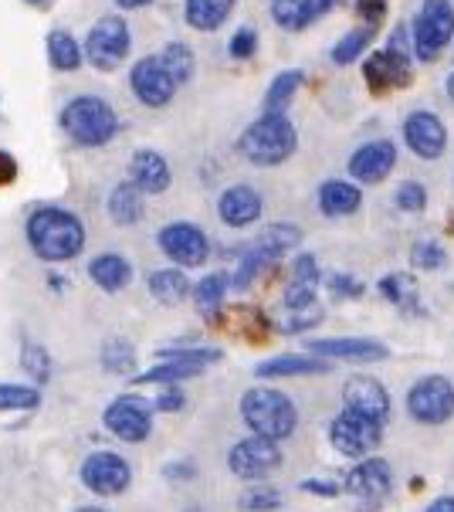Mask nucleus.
<instances>
[{
    "label": "nucleus",
    "mask_w": 454,
    "mask_h": 512,
    "mask_svg": "<svg viewBox=\"0 0 454 512\" xmlns=\"http://www.w3.org/2000/svg\"><path fill=\"white\" fill-rule=\"evenodd\" d=\"M299 241H302L299 224H288V221L268 224V228L241 251L238 268H234V275H231V285L238 292H248L251 285H255L261 275L268 272V268L278 265V258H285L288 251L299 248Z\"/></svg>",
    "instance_id": "4"
},
{
    "label": "nucleus",
    "mask_w": 454,
    "mask_h": 512,
    "mask_svg": "<svg viewBox=\"0 0 454 512\" xmlns=\"http://www.w3.org/2000/svg\"><path fill=\"white\" fill-rule=\"evenodd\" d=\"M373 38H377V24H360V28L346 31L343 38L336 41L333 51H329V58H333V65L360 62V55H366V48L373 45Z\"/></svg>",
    "instance_id": "34"
},
{
    "label": "nucleus",
    "mask_w": 454,
    "mask_h": 512,
    "mask_svg": "<svg viewBox=\"0 0 454 512\" xmlns=\"http://www.w3.org/2000/svg\"><path fill=\"white\" fill-rule=\"evenodd\" d=\"M305 350L326 360H343V363H380L390 357L387 343L370 340V336H336V340H309Z\"/></svg>",
    "instance_id": "19"
},
{
    "label": "nucleus",
    "mask_w": 454,
    "mask_h": 512,
    "mask_svg": "<svg viewBox=\"0 0 454 512\" xmlns=\"http://www.w3.org/2000/svg\"><path fill=\"white\" fill-rule=\"evenodd\" d=\"M261 211H265V197L251 184H234L221 190V197H217V218L234 231L251 228L261 218Z\"/></svg>",
    "instance_id": "20"
},
{
    "label": "nucleus",
    "mask_w": 454,
    "mask_h": 512,
    "mask_svg": "<svg viewBox=\"0 0 454 512\" xmlns=\"http://www.w3.org/2000/svg\"><path fill=\"white\" fill-rule=\"evenodd\" d=\"M404 143L417 160H441L444 150H448V126L431 109H414L404 119Z\"/></svg>",
    "instance_id": "15"
},
{
    "label": "nucleus",
    "mask_w": 454,
    "mask_h": 512,
    "mask_svg": "<svg viewBox=\"0 0 454 512\" xmlns=\"http://www.w3.org/2000/svg\"><path fill=\"white\" fill-rule=\"evenodd\" d=\"M24 4H31V7H45L48 0H24Z\"/></svg>",
    "instance_id": "56"
},
{
    "label": "nucleus",
    "mask_w": 454,
    "mask_h": 512,
    "mask_svg": "<svg viewBox=\"0 0 454 512\" xmlns=\"http://www.w3.org/2000/svg\"><path fill=\"white\" fill-rule=\"evenodd\" d=\"M129 89H133V95L146 109H167L180 85H177V78L170 75V68L163 65L160 55H146V58H139L133 65V72H129Z\"/></svg>",
    "instance_id": "12"
},
{
    "label": "nucleus",
    "mask_w": 454,
    "mask_h": 512,
    "mask_svg": "<svg viewBox=\"0 0 454 512\" xmlns=\"http://www.w3.org/2000/svg\"><path fill=\"white\" fill-rule=\"evenodd\" d=\"M343 485L356 502L377 509L390 496V489H394V472H390V465L383 458H360V462L349 468Z\"/></svg>",
    "instance_id": "17"
},
{
    "label": "nucleus",
    "mask_w": 454,
    "mask_h": 512,
    "mask_svg": "<svg viewBox=\"0 0 454 512\" xmlns=\"http://www.w3.org/2000/svg\"><path fill=\"white\" fill-rule=\"evenodd\" d=\"M444 92H448V99L454 102V72H448V78H444Z\"/></svg>",
    "instance_id": "54"
},
{
    "label": "nucleus",
    "mask_w": 454,
    "mask_h": 512,
    "mask_svg": "<svg viewBox=\"0 0 454 512\" xmlns=\"http://www.w3.org/2000/svg\"><path fill=\"white\" fill-rule=\"evenodd\" d=\"M58 126L75 146H106L119 133V112L102 95H75L61 109Z\"/></svg>",
    "instance_id": "3"
},
{
    "label": "nucleus",
    "mask_w": 454,
    "mask_h": 512,
    "mask_svg": "<svg viewBox=\"0 0 454 512\" xmlns=\"http://www.w3.org/2000/svg\"><path fill=\"white\" fill-rule=\"evenodd\" d=\"M82 48H85V62H89L95 72H116V68L129 58L133 34H129V24L122 21V17L109 14L92 24L82 41Z\"/></svg>",
    "instance_id": "7"
},
{
    "label": "nucleus",
    "mask_w": 454,
    "mask_h": 512,
    "mask_svg": "<svg viewBox=\"0 0 454 512\" xmlns=\"http://www.w3.org/2000/svg\"><path fill=\"white\" fill-rule=\"evenodd\" d=\"M207 367H200V363H187V360H160L153 370H143V373H133V384H180V380L187 377H200Z\"/></svg>",
    "instance_id": "33"
},
{
    "label": "nucleus",
    "mask_w": 454,
    "mask_h": 512,
    "mask_svg": "<svg viewBox=\"0 0 454 512\" xmlns=\"http://www.w3.org/2000/svg\"><path fill=\"white\" fill-rule=\"evenodd\" d=\"M102 424L109 435H116L126 445H139L150 438L153 431V404L136 394H119L106 411H102Z\"/></svg>",
    "instance_id": "11"
},
{
    "label": "nucleus",
    "mask_w": 454,
    "mask_h": 512,
    "mask_svg": "<svg viewBox=\"0 0 454 512\" xmlns=\"http://www.w3.org/2000/svg\"><path fill=\"white\" fill-rule=\"evenodd\" d=\"M326 357H316V353H285V357H272L255 367V377L261 380H275V377H319V373H329Z\"/></svg>",
    "instance_id": "23"
},
{
    "label": "nucleus",
    "mask_w": 454,
    "mask_h": 512,
    "mask_svg": "<svg viewBox=\"0 0 454 512\" xmlns=\"http://www.w3.org/2000/svg\"><path fill=\"white\" fill-rule=\"evenodd\" d=\"M410 262H414V268H424V272H438V268H444V262H448V251L441 248V241H414V248H410Z\"/></svg>",
    "instance_id": "41"
},
{
    "label": "nucleus",
    "mask_w": 454,
    "mask_h": 512,
    "mask_svg": "<svg viewBox=\"0 0 454 512\" xmlns=\"http://www.w3.org/2000/svg\"><path fill=\"white\" fill-rule=\"evenodd\" d=\"M163 65L170 68V75L177 78V85H187L190 78H194V68H197V58L194 51H190V45H183V41H167L160 51Z\"/></svg>",
    "instance_id": "36"
},
{
    "label": "nucleus",
    "mask_w": 454,
    "mask_h": 512,
    "mask_svg": "<svg viewBox=\"0 0 454 512\" xmlns=\"http://www.w3.org/2000/svg\"><path fill=\"white\" fill-rule=\"evenodd\" d=\"M89 279L102 292H122L133 282V265L122 255H116V251H102V255H95L89 262Z\"/></svg>",
    "instance_id": "26"
},
{
    "label": "nucleus",
    "mask_w": 454,
    "mask_h": 512,
    "mask_svg": "<svg viewBox=\"0 0 454 512\" xmlns=\"http://www.w3.org/2000/svg\"><path fill=\"white\" fill-rule=\"evenodd\" d=\"M377 289L383 299L390 302V306H397L404 316H424V306H421V289H417V282L410 279L407 272H390L383 275L377 282Z\"/></svg>",
    "instance_id": "27"
},
{
    "label": "nucleus",
    "mask_w": 454,
    "mask_h": 512,
    "mask_svg": "<svg viewBox=\"0 0 454 512\" xmlns=\"http://www.w3.org/2000/svg\"><path fill=\"white\" fill-rule=\"evenodd\" d=\"M448 228H451V234H454V218H451V224H448Z\"/></svg>",
    "instance_id": "58"
},
{
    "label": "nucleus",
    "mask_w": 454,
    "mask_h": 512,
    "mask_svg": "<svg viewBox=\"0 0 454 512\" xmlns=\"http://www.w3.org/2000/svg\"><path fill=\"white\" fill-rule=\"evenodd\" d=\"M17 180V160L7 150H0V187L14 184Z\"/></svg>",
    "instance_id": "50"
},
{
    "label": "nucleus",
    "mask_w": 454,
    "mask_h": 512,
    "mask_svg": "<svg viewBox=\"0 0 454 512\" xmlns=\"http://www.w3.org/2000/svg\"><path fill=\"white\" fill-rule=\"evenodd\" d=\"M241 421L248 424L251 435H265L275 441H285L299 424V411L288 401L282 390L275 387H251L241 397Z\"/></svg>",
    "instance_id": "5"
},
{
    "label": "nucleus",
    "mask_w": 454,
    "mask_h": 512,
    "mask_svg": "<svg viewBox=\"0 0 454 512\" xmlns=\"http://www.w3.org/2000/svg\"><path fill=\"white\" fill-rule=\"evenodd\" d=\"M268 14L282 31L299 34L319 17L316 0H268Z\"/></svg>",
    "instance_id": "30"
},
{
    "label": "nucleus",
    "mask_w": 454,
    "mask_h": 512,
    "mask_svg": "<svg viewBox=\"0 0 454 512\" xmlns=\"http://www.w3.org/2000/svg\"><path fill=\"white\" fill-rule=\"evenodd\" d=\"M356 14L363 17V24H380L387 17V0H356Z\"/></svg>",
    "instance_id": "48"
},
{
    "label": "nucleus",
    "mask_w": 454,
    "mask_h": 512,
    "mask_svg": "<svg viewBox=\"0 0 454 512\" xmlns=\"http://www.w3.org/2000/svg\"><path fill=\"white\" fill-rule=\"evenodd\" d=\"M383 428H387V424L366 418V414L353 411V407H343L333 418V424H329V445H333L339 455L360 462V458H370V451L380 448Z\"/></svg>",
    "instance_id": "9"
},
{
    "label": "nucleus",
    "mask_w": 454,
    "mask_h": 512,
    "mask_svg": "<svg viewBox=\"0 0 454 512\" xmlns=\"http://www.w3.org/2000/svg\"><path fill=\"white\" fill-rule=\"evenodd\" d=\"M21 370L28 373V377H34V384H45V380L51 377V357H48L45 346L34 343V340H24V346H21Z\"/></svg>",
    "instance_id": "38"
},
{
    "label": "nucleus",
    "mask_w": 454,
    "mask_h": 512,
    "mask_svg": "<svg viewBox=\"0 0 454 512\" xmlns=\"http://www.w3.org/2000/svg\"><path fill=\"white\" fill-rule=\"evenodd\" d=\"M227 465H231V472L238 475V479L255 482V479H265V475H272L275 468L282 465V451H278L275 438L248 435V438H241L238 445L231 448V455H227Z\"/></svg>",
    "instance_id": "14"
},
{
    "label": "nucleus",
    "mask_w": 454,
    "mask_h": 512,
    "mask_svg": "<svg viewBox=\"0 0 454 512\" xmlns=\"http://www.w3.org/2000/svg\"><path fill=\"white\" fill-rule=\"evenodd\" d=\"M109 221L119 224V228H133V224L143 221L146 214V194L139 190L133 180H122L109 190V201H106Z\"/></svg>",
    "instance_id": "25"
},
{
    "label": "nucleus",
    "mask_w": 454,
    "mask_h": 512,
    "mask_svg": "<svg viewBox=\"0 0 454 512\" xmlns=\"http://www.w3.org/2000/svg\"><path fill=\"white\" fill-rule=\"evenodd\" d=\"M38 404H41L38 387L0 384V411H34Z\"/></svg>",
    "instance_id": "40"
},
{
    "label": "nucleus",
    "mask_w": 454,
    "mask_h": 512,
    "mask_svg": "<svg viewBox=\"0 0 454 512\" xmlns=\"http://www.w3.org/2000/svg\"><path fill=\"white\" fill-rule=\"evenodd\" d=\"M99 360H102V367H106L109 373H129V370H136V350H133V343L122 340V336L102 343Z\"/></svg>",
    "instance_id": "37"
},
{
    "label": "nucleus",
    "mask_w": 454,
    "mask_h": 512,
    "mask_svg": "<svg viewBox=\"0 0 454 512\" xmlns=\"http://www.w3.org/2000/svg\"><path fill=\"white\" fill-rule=\"evenodd\" d=\"M75 512H106V509H99V506H85V509H75Z\"/></svg>",
    "instance_id": "57"
},
{
    "label": "nucleus",
    "mask_w": 454,
    "mask_h": 512,
    "mask_svg": "<svg viewBox=\"0 0 454 512\" xmlns=\"http://www.w3.org/2000/svg\"><path fill=\"white\" fill-rule=\"evenodd\" d=\"M82 485L95 496H122L133 482V468L116 451H92L89 458L82 462Z\"/></svg>",
    "instance_id": "13"
},
{
    "label": "nucleus",
    "mask_w": 454,
    "mask_h": 512,
    "mask_svg": "<svg viewBox=\"0 0 454 512\" xmlns=\"http://www.w3.org/2000/svg\"><path fill=\"white\" fill-rule=\"evenodd\" d=\"M333 4H336V0H316V11L326 14V11H333Z\"/></svg>",
    "instance_id": "55"
},
{
    "label": "nucleus",
    "mask_w": 454,
    "mask_h": 512,
    "mask_svg": "<svg viewBox=\"0 0 454 512\" xmlns=\"http://www.w3.org/2000/svg\"><path fill=\"white\" fill-rule=\"evenodd\" d=\"M454 38V4L451 0H424L417 17L410 21L414 58L424 65L438 62Z\"/></svg>",
    "instance_id": "6"
},
{
    "label": "nucleus",
    "mask_w": 454,
    "mask_h": 512,
    "mask_svg": "<svg viewBox=\"0 0 454 512\" xmlns=\"http://www.w3.org/2000/svg\"><path fill=\"white\" fill-rule=\"evenodd\" d=\"M282 506V492L272 489V485H251L241 496V509L244 512H272Z\"/></svg>",
    "instance_id": "42"
},
{
    "label": "nucleus",
    "mask_w": 454,
    "mask_h": 512,
    "mask_svg": "<svg viewBox=\"0 0 454 512\" xmlns=\"http://www.w3.org/2000/svg\"><path fill=\"white\" fill-rule=\"evenodd\" d=\"M424 512H454V496H441V499H434L431 506H427Z\"/></svg>",
    "instance_id": "52"
},
{
    "label": "nucleus",
    "mask_w": 454,
    "mask_h": 512,
    "mask_svg": "<svg viewBox=\"0 0 454 512\" xmlns=\"http://www.w3.org/2000/svg\"><path fill=\"white\" fill-rule=\"evenodd\" d=\"M227 289H231V275L211 272V275H204V279H200V282L194 285L190 299H194V306H197L200 312H204L207 319H214L217 312H221V306H224Z\"/></svg>",
    "instance_id": "32"
},
{
    "label": "nucleus",
    "mask_w": 454,
    "mask_h": 512,
    "mask_svg": "<svg viewBox=\"0 0 454 512\" xmlns=\"http://www.w3.org/2000/svg\"><path fill=\"white\" fill-rule=\"evenodd\" d=\"M326 285H329V292L336 295V299H363V282L360 279H353V275H346V272H333V275H326Z\"/></svg>",
    "instance_id": "46"
},
{
    "label": "nucleus",
    "mask_w": 454,
    "mask_h": 512,
    "mask_svg": "<svg viewBox=\"0 0 454 512\" xmlns=\"http://www.w3.org/2000/svg\"><path fill=\"white\" fill-rule=\"evenodd\" d=\"M394 204L404 214H421L427 207V187L421 184V180H404V184L397 187V194H394Z\"/></svg>",
    "instance_id": "43"
},
{
    "label": "nucleus",
    "mask_w": 454,
    "mask_h": 512,
    "mask_svg": "<svg viewBox=\"0 0 454 512\" xmlns=\"http://www.w3.org/2000/svg\"><path fill=\"white\" fill-rule=\"evenodd\" d=\"M156 245H160L163 255L180 268H200L211 258V238H207V231L200 228V224H190V221L163 224V228L156 231Z\"/></svg>",
    "instance_id": "10"
},
{
    "label": "nucleus",
    "mask_w": 454,
    "mask_h": 512,
    "mask_svg": "<svg viewBox=\"0 0 454 512\" xmlns=\"http://www.w3.org/2000/svg\"><path fill=\"white\" fill-rule=\"evenodd\" d=\"M183 404H187V394L180 390V384H163V387H160V394H156V401H153V411L177 414Z\"/></svg>",
    "instance_id": "47"
},
{
    "label": "nucleus",
    "mask_w": 454,
    "mask_h": 512,
    "mask_svg": "<svg viewBox=\"0 0 454 512\" xmlns=\"http://www.w3.org/2000/svg\"><path fill=\"white\" fill-rule=\"evenodd\" d=\"M316 292H319V282L288 279V289L282 295V302H285V309H309V306H316Z\"/></svg>",
    "instance_id": "44"
},
{
    "label": "nucleus",
    "mask_w": 454,
    "mask_h": 512,
    "mask_svg": "<svg viewBox=\"0 0 454 512\" xmlns=\"http://www.w3.org/2000/svg\"><path fill=\"white\" fill-rule=\"evenodd\" d=\"M153 0H116V7H122V11H139V7H150Z\"/></svg>",
    "instance_id": "53"
},
{
    "label": "nucleus",
    "mask_w": 454,
    "mask_h": 512,
    "mask_svg": "<svg viewBox=\"0 0 454 512\" xmlns=\"http://www.w3.org/2000/svg\"><path fill=\"white\" fill-rule=\"evenodd\" d=\"M299 150V133L285 112H261V116L238 136V153L255 167H278L292 160Z\"/></svg>",
    "instance_id": "2"
},
{
    "label": "nucleus",
    "mask_w": 454,
    "mask_h": 512,
    "mask_svg": "<svg viewBox=\"0 0 454 512\" xmlns=\"http://www.w3.org/2000/svg\"><path fill=\"white\" fill-rule=\"evenodd\" d=\"M363 78L373 92H390V89H407L414 82V55L410 51L380 48L363 62Z\"/></svg>",
    "instance_id": "16"
},
{
    "label": "nucleus",
    "mask_w": 454,
    "mask_h": 512,
    "mask_svg": "<svg viewBox=\"0 0 454 512\" xmlns=\"http://www.w3.org/2000/svg\"><path fill=\"white\" fill-rule=\"evenodd\" d=\"M227 51H231V58H238V62L251 58L258 51V31L251 28V24H244V28H238L231 34V45H227Z\"/></svg>",
    "instance_id": "45"
},
{
    "label": "nucleus",
    "mask_w": 454,
    "mask_h": 512,
    "mask_svg": "<svg viewBox=\"0 0 454 512\" xmlns=\"http://www.w3.org/2000/svg\"><path fill=\"white\" fill-rule=\"evenodd\" d=\"M190 292H194V285H190L187 272L180 265L160 268V272L150 275V295L160 306H180L183 299H190Z\"/></svg>",
    "instance_id": "29"
},
{
    "label": "nucleus",
    "mask_w": 454,
    "mask_h": 512,
    "mask_svg": "<svg viewBox=\"0 0 454 512\" xmlns=\"http://www.w3.org/2000/svg\"><path fill=\"white\" fill-rule=\"evenodd\" d=\"M129 180L143 190L146 197L150 194H163L173 184V170L167 163V156L160 150H136L133 160H129Z\"/></svg>",
    "instance_id": "22"
},
{
    "label": "nucleus",
    "mask_w": 454,
    "mask_h": 512,
    "mask_svg": "<svg viewBox=\"0 0 454 512\" xmlns=\"http://www.w3.org/2000/svg\"><path fill=\"white\" fill-rule=\"evenodd\" d=\"M305 85V75L299 68H285V72H278L272 78V85H268L265 92V112H285L288 102H292V95L299 92Z\"/></svg>",
    "instance_id": "35"
},
{
    "label": "nucleus",
    "mask_w": 454,
    "mask_h": 512,
    "mask_svg": "<svg viewBox=\"0 0 454 512\" xmlns=\"http://www.w3.org/2000/svg\"><path fill=\"white\" fill-rule=\"evenodd\" d=\"M343 407H353V411H360L380 424L390 421L387 387H383L377 377H366V373H356V377H349L343 384Z\"/></svg>",
    "instance_id": "21"
},
{
    "label": "nucleus",
    "mask_w": 454,
    "mask_h": 512,
    "mask_svg": "<svg viewBox=\"0 0 454 512\" xmlns=\"http://www.w3.org/2000/svg\"><path fill=\"white\" fill-rule=\"evenodd\" d=\"M322 306L316 302V306L309 309H288V316L278 319V333H288V336H299V333H309V329H316L322 323Z\"/></svg>",
    "instance_id": "39"
},
{
    "label": "nucleus",
    "mask_w": 454,
    "mask_h": 512,
    "mask_svg": "<svg viewBox=\"0 0 454 512\" xmlns=\"http://www.w3.org/2000/svg\"><path fill=\"white\" fill-rule=\"evenodd\" d=\"M167 479H194V465H190V462L167 465Z\"/></svg>",
    "instance_id": "51"
},
{
    "label": "nucleus",
    "mask_w": 454,
    "mask_h": 512,
    "mask_svg": "<svg viewBox=\"0 0 454 512\" xmlns=\"http://www.w3.org/2000/svg\"><path fill=\"white\" fill-rule=\"evenodd\" d=\"M24 234H28L34 255L48 265L72 262L85 248V224L65 207H38V211H31L28 221H24Z\"/></svg>",
    "instance_id": "1"
},
{
    "label": "nucleus",
    "mask_w": 454,
    "mask_h": 512,
    "mask_svg": "<svg viewBox=\"0 0 454 512\" xmlns=\"http://www.w3.org/2000/svg\"><path fill=\"white\" fill-rule=\"evenodd\" d=\"M397 167V143L394 140H370L356 146L349 156V177L356 184H383Z\"/></svg>",
    "instance_id": "18"
},
{
    "label": "nucleus",
    "mask_w": 454,
    "mask_h": 512,
    "mask_svg": "<svg viewBox=\"0 0 454 512\" xmlns=\"http://www.w3.org/2000/svg\"><path fill=\"white\" fill-rule=\"evenodd\" d=\"M238 0H183V17L194 31L211 34L234 14Z\"/></svg>",
    "instance_id": "28"
},
{
    "label": "nucleus",
    "mask_w": 454,
    "mask_h": 512,
    "mask_svg": "<svg viewBox=\"0 0 454 512\" xmlns=\"http://www.w3.org/2000/svg\"><path fill=\"white\" fill-rule=\"evenodd\" d=\"M302 492H312V496L333 499V496H339V492H346V485L343 482H333V479H305L302 482Z\"/></svg>",
    "instance_id": "49"
},
{
    "label": "nucleus",
    "mask_w": 454,
    "mask_h": 512,
    "mask_svg": "<svg viewBox=\"0 0 454 512\" xmlns=\"http://www.w3.org/2000/svg\"><path fill=\"white\" fill-rule=\"evenodd\" d=\"M48 65L55 72H78L85 65V48L82 41H75L72 31L55 28L48 34Z\"/></svg>",
    "instance_id": "31"
},
{
    "label": "nucleus",
    "mask_w": 454,
    "mask_h": 512,
    "mask_svg": "<svg viewBox=\"0 0 454 512\" xmlns=\"http://www.w3.org/2000/svg\"><path fill=\"white\" fill-rule=\"evenodd\" d=\"M407 414L424 428H438L454 418V384L444 373H427L407 390Z\"/></svg>",
    "instance_id": "8"
},
{
    "label": "nucleus",
    "mask_w": 454,
    "mask_h": 512,
    "mask_svg": "<svg viewBox=\"0 0 454 512\" xmlns=\"http://www.w3.org/2000/svg\"><path fill=\"white\" fill-rule=\"evenodd\" d=\"M316 201H319V211L326 214V218H349V214H356L363 207V190L353 177L349 180L333 177L319 187Z\"/></svg>",
    "instance_id": "24"
}]
</instances>
